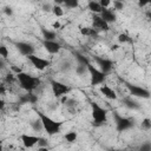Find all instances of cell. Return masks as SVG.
<instances>
[{
    "label": "cell",
    "instance_id": "cell-1",
    "mask_svg": "<svg viewBox=\"0 0 151 151\" xmlns=\"http://www.w3.org/2000/svg\"><path fill=\"white\" fill-rule=\"evenodd\" d=\"M15 78L19 81L20 87L27 92H32L40 84V79L38 77H33V76H31L26 72H22V71L19 72L18 74H15Z\"/></svg>",
    "mask_w": 151,
    "mask_h": 151
},
{
    "label": "cell",
    "instance_id": "cell-2",
    "mask_svg": "<svg viewBox=\"0 0 151 151\" xmlns=\"http://www.w3.org/2000/svg\"><path fill=\"white\" fill-rule=\"evenodd\" d=\"M37 114H38V117L40 118V120L42 123L44 131H46V133L48 136H54V134L60 132V129H61V123L60 122H57V120L52 119L51 117L42 113L41 111H37Z\"/></svg>",
    "mask_w": 151,
    "mask_h": 151
},
{
    "label": "cell",
    "instance_id": "cell-3",
    "mask_svg": "<svg viewBox=\"0 0 151 151\" xmlns=\"http://www.w3.org/2000/svg\"><path fill=\"white\" fill-rule=\"evenodd\" d=\"M91 114L93 119L94 126H100L106 123L107 120V110L98 105L97 103H91Z\"/></svg>",
    "mask_w": 151,
    "mask_h": 151
},
{
    "label": "cell",
    "instance_id": "cell-4",
    "mask_svg": "<svg viewBox=\"0 0 151 151\" xmlns=\"http://www.w3.org/2000/svg\"><path fill=\"white\" fill-rule=\"evenodd\" d=\"M113 120L116 124V129L118 132H123L126 131L131 127H133L134 123L132 118H127V117H123L120 116L118 112H113Z\"/></svg>",
    "mask_w": 151,
    "mask_h": 151
},
{
    "label": "cell",
    "instance_id": "cell-5",
    "mask_svg": "<svg viewBox=\"0 0 151 151\" xmlns=\"http://www.w3.org/2000/svg\"><path fill=\"white\" fill-rule=\"evenodd\" d=\"M87 73L90 74L91 78V85H100L104 83V80L106 79V73L101 72L99 68L94 67L91 63L87 64Z\"/></svg>",
    "mask_w": 151,
    "mask_h": 151
},
{
    "label": "cell",
    "instance_id": "cell-6",
    "mask_svg": "<svg viewBox=\"0 0 151 151\" xmlns=\"http://www.w3.org/2000/svg\"><path fill=\"white\" fill-rule=\"evenodd\" d=\"M50 84H51V88H52V92L54 94V97L57 98H60L63 96H65L66 93H68L71 91L70 86L68 85H65L58 80H54V79H51L50 80Z\"/></svg>",
    "mask_w": 151,
    "mask_h": 151
},
{
    "label": "cell",
    "instance_id": "cell-7",
    "mask_svg": "<svg viewBox=\"0 0 151 151\" xmlns=\"http://www.w3.org/2000/svg\"><path fill=\"white\" fill-rule=\"evenodd\" d=\"M125 84H126L127 90L130 91V93L133 97L143 98V99H149L150 98V91L147 88L138 86V85H134V84H130V83H125Z\"/></svg>",
    "mask_w": 151,
    "mask_h": 151
},
{
    "label": "cell",
    "instance_id": "cell-8",
    "mask_svg": "<svg viewBox=\"0 0 151 151\" xmlns=\"http://www.w3.org/2000/svg\"><path fill=\"white\" fill-rule=\"evenodd\" d=\"M93 60L97 63V65L99 66V70L104 73H109L112 67H113V61L109 58H104V57H98V55H94L93 57Z\"/></svg>",
    "mask_w": 151,
    "mask_h": 151
},
{
    "label": "cell",
    "instance_id": "cell-9",
    "mask_svg": "<svg viewBox=\"0 0 151 151\" xmlns=\"http://www.w3.org/2000/svg\"><path fill=\"white\" fill-rule=\"evenodd\" d=\"M27 59L31 61V64L39 71H44L45 68H47L50 66V61L47 59H44V58H40L35 54H29L27 55Z\"/></svg>",
    "mask_w": 151,
    "mask_h": 151
},
{
    "label": "cell",
    "instance_id": "cell-10",
    "mask_svg": "<svg viewBox=\"0 0 151 151\" xmlns=\"http://www.w3.org/2000/svg\"><path fill=\"white\" fill-rule=\"evenodd\" d=\"M14 45H15L17 50L19 51V53H20L21 55L27 57V55H29V54H34L35 48H34V46H33L31 42H27V41H18V42H15Z\"/></svg>",
    "mask_w": 151,
    "mask_h": 151
},
{
    "label": "cell",
    "instance_id": "cell-11",
    "mask_svg": "<svg viewBox=\"0 0 151 151\" xmlns=\"http://www.w3.org/2000/svg\"><path fill=\"white\" fill-rule=\"evenodd\" d=\"M92 27L97 31V32H106L109 31V24L98 14H94L92 17Z\"/></svg>",
    "mask_w": 151,
    "mask_h": 151
},
{
    "label": "cell",
    "instance_id": "cell-12",
    "mask_svg": "<svg viewBox=\"0 0 151 151\" xmlns=\"http://www.w3.org/2000/svg\"><path fill=\"white\" fill-rule=\"evenodd\" d=\"M42 46L50 54H55L61 50V45L55 40H42Z\"/></svg>",
    "mask_w": 151,
    "mask_h": 151
},
{
    "label": "cell",
    "instance_id": "cell-13",
    "mask_svg": "<svg viewBox=\"0 0 151 151\" xmlns=\"http://www.w3.org/2000/svg\"><path fill=\"white\" fill-rule=\"evenodd\" d=\"M39 136H32V134H27V133H22L20 136V140L22 142L24 146L29 149V147H33L34 145H37L38 140H39Z\"/></svg>",
    "mask_w": 151,
    "mask_h": 151
},
{
    "label": "cell",
    "instance_id": "cell-14",
    "mask_svg": "<svg viewBox=\"0 0 151 151\" xmlns=\"http://www.w3.org/2000/svg\"><path fill=\"white\" fill-rule=\"evenodd\" d=\"M99 14H100V17H101L107 24H112V22H114V21L117 20V17H116L114 12L111 11V9H109V8H103Z\"/></svg>",
    "mask_w": 151,
    "mask_h": 151
},
{
    "label": "cell",
    "instance_id": "cell-15",
    "mask_svg": "<svg viewBox=\"0 0 151 151\" xmlns=\"http://www.w3.org/2000/svg\"><path fill=\"white\" fill-rule=\"evenodd\" d=\"M99 91H100V93H101L105 98H107V99H112V100L117 99L116 92H114L110 86H107V85H101L100 88H99Z\"/></svg>",
    "mask_w": 151,
    "mask_h": 151
},
{
    "label": "cell",
    "instance_id": "cell-16",
    "mask_svg": "<svg viewBox=\"0 0 151 151\" xmlns=\"http://www.w3.org/2000/svg\"><path fill=\"white\" fill-rule=\"evenodd\" d=\"M38 100L37 96L33 94L32 92H27V94H24L21 97H19V104L24 105V104H34Z\"/></svg>",
    "mask_w": 151,
    "mask_h": 151
},
{
    "label": "cell",
    "instance_id": "cell-17",
    "mask_svg": "<svg viewBox=\"0 0 151 151\" xmlns=\"http://www.w3.org/2000/svg\"><path fill=\"white\" fill-rule=\"evenodd\" d=\"M123 104L125 107H127L129 110H132V111H136V110H139L140 109V105L138 101H136L132 97H126L123 99Z\"/></svg>",
    "mask_w": 151,
    "mask_h": 151
},
{
    "label": "cell",
    "instance_id": "cell-18",
    "mask_svg": "<svg viewBox=\"0 0 151 151\" xmlns=\"http://www.w3.org/2000/svg\"><path fill=\"white\" fill-rule=\"evenodd\" d=\"M40 31H41V35H42L44 40H55L57 34H55L54 31L47 29L45 27H40Z\"/></svg>",
    "mask_w": 151,
    "mask_h": 151
},
{
    "label": "cell",
    "instance_id": "cell-19",
    "mask_svg": "<svg viewBox=\"0 0 151 151\" xmlns=\"http://www.w3.org/2000/svg\"><path fill=\"white\" fill-rule=\"evenodd\" d=\"M87 8H88L92 13H94V14H99V13L101 12V9H103V7H101V6L99 5V2L96 1V0H90L88 4H87Z\"/></svg>",
    "mask_w": 151,
    "mask_h": 151
},
{
    "label": "cell",
    "instance_id": "cell-20",
    "mask_svg": "<svg viewBox=\"0 0 151 151\" xmlns=\"http://www.w3.org/2000/svg\"><path fill=\"white\" fill-rule=\"evenodd\" d=\"M29 125H31V127H32L35 132H40V131L44 130V127H42V123H41V120H40L39 117H38L37 119H32V120L29 122Z\"/></svg>",
    "mask_w": 151,
    "mask_h": 151
},
{
    "label": "cell",
    "instance_id": "cell-21",
    "mask_svg": "<svg viewBox=\"0 0 151 151\" xmlns=\"http://www.w3.org/2000/svg\"><path fill=\"white\" fill-rule=\"evenodd\" d=\"M73 55H74V58H76V60H77V64L87 65V64L90 63L88 58H87V57H85V55H84L83 53H80V52H74V53H73Z\"/></svg>",
    "mask_w": 151,
    "mask_h": 151
},
{
    "label": "cell",
    "instance_id": "cell-22",
    "mask_svg": "<svg viewBox=\"0 0 151 151\" xmlns=\"http://www.w3.org/2000/svg\"><path fill=\"white\" fill-rule=\"evenodd\" d=\"M80 33L86 37H96L98 32L93 27H80Z\"/></svg>",
    "mask_w": 151,
    "mask_h": 151
},
{
    "label": "cell",
    "instance_id": "cell-23",
    "mask_svg": "<svg viewBox=\"0 0 151 151\" xmlns=\"http://www.w3.org/2000/svg\"><path fill=\"white\" fill-rule=\"evenodd\" d=\"M76 73L79 77H83L87 73V65H81V64H77L76 66Z\"/></svg>",
    "mask_w": 151,
    "mask_h": 151
},
{
    "label": "cell",
    "instance_id": "cell-24",
    "mask_svg": "<svg viewBox=\"0 0 151 151\" xmlns=\"http://www.w3.org/2000/svg\"><path fill=\"white\" fill-rule=\"evenodd\" d=\"M77 138H78V134H77V132H74V131H70V132H67V133L65 134V140H66L67 143H74V142L77 140Z\"/></svg>",
    "mask_w": 151,
    "mask_h": 151
},
{
    "label": "cell",
    "instance_id": "cell-25",
    "mask_svg": "<svg viewBox=\"0 0 151 151\" xmlns=\"http://www.w3.org/2000/svg\"><path fill=\"white\" fill-rule=\"evenodd\" d=\"M52 13L55 15V17H63L64 15V9L60 7V5H53L52 6Z\"/></svg>",
    "mask_w": 151,
    "mask_h": 151
},
{
    "label": "cell",
    "instance_id": "cell-26",
    "mask_svg": "<svg viewBox=\"0 0 151 151\" xmlns=\"http://www.w3.org/2000/svg\"><path fill=\"white\" fill-rule=\"evenodd\" d=\"M38 149L40 150V151H44V150H46L47 147H48V142L45 139V138H42V137H40L39 138V140H38Z\"/></svg>",
    "mask_w": 151,
    "mask_h": 151
},
{
    "label": "cell",
    "instance_id": "cell-27",
    "mask_svg": "<svg viewBox=\"0 0 151 151\" xmlns=\"http://www.w3.org/2000/svg\"><path fill=\"white\" fill-rule=\"evenodd\" d=\"M118 41H119L120 44H126V42H131L132 39H131L126 33H120V34L118 35Z\"/></svg>",
    "mask_w": 151,
    "mask_h": 151
},
{
    "label": "cell",
    "instance_id": "cell-28",
    "mask_svg": "<svg viewBox=\"0 0 151 151\" xmlns=\"http://www.w3.org/2000/svg\"><path fill=\"white\" fill-rule=\"evenodd\" d=\"M63 4L68 8H76L79 4V0H64Z\"/></svg>",
    "mask_w": 151,
    "mask_h": 151
},
{
    "label": "cell",
    "instance_id": "cell-29",
    "mask_svg": "<svg viewBox=\"0 0 151 151\" xmlns=\"http://www.w3.org/2000/svg\"><path fill=\"white\" fill-rule=\"evenodd\" d=\"M140 126H142V129L145 130V131L151 130V119H150V118H145V119H143Z\"/></svg>",
    "mask_w": 151,
    "mask_h": 151
},
{
    "label": "cell",
    "instance_id": "cell-30",
    "mask_svg": "<svg viewBox=\"0 0 151 151\" xmlns=\"http://www.w3.org/2000/svg\"><path fill=\"white\" fill-rule=\"evenodd\" d=\"M71 68H72V65H71V63H70L68 60H64L63 64L60 65V70H61L63 72H68Z\"/></svg>",
    "mask_w": 151,
    "mask_h": 151
},
{
    "label": "cell",
    "instance_id": "cell-31",
    "mask_svg": "<svg viewBox=\"0 0 151 151\" xmlns=\"http://www.w3.org/2000/svg\"><path fill=\"white\" fill-rule=\"evenodd\" d=\"M0 57H2L4 59H7L8 58V48L4 44L0 45Z\"/></svg>",
    "mask_w": 151,
    "mask_h": 151
},
{
    "label": "cell",
    "instance_id": "cell-32",
    "mask_svg": "<svg viewBox=\"0 0 151 151\" xmlns=\"http://www.w3.org/2000/svg\"><path fill=\"white\" fill-rule=\"evenodd\" d=\"M113 7L117 11H122L124 8V2L123 1H116V0H113Z\"/></svg>",
    "mask_w": 151,
    "mask_h": 151
},
{
    "label": "cell",
    "instance_id": "cell-33",
    "mask_svg": "<svg viewBox=\"0 0 151 151\" xmlns=\"http://www.w3.org/2000/svg\"><path fill=\"white\" fill-rule=\"evenodd\" d=\"M41 9H42L44 12L50 13V12H52V5H50L48 2H44L42 6H41Z\"/></svg>",
    "mask_w": 151,
    "mask_h": 151
},
{
    "label": "cell",
    "instance_id": "cell-34",
    "mask_svg": "<svg viewBox=\"0 0 151 151\" xmlns=\"http://www.w3.org/2000/svg\"><path fill=\"white\" fill-rule=\"evenodd\" d=\"M2 11H4V13H5L7 17H12V15H13V9H12V7H9V6H5Z\"/></svg>",
    "mask_w": 151,
    "mask_h": 151
},
{
    "label": "cell",
    "instance_id": "cell-35",
    "mask_svg": "<svg viewBox=\"0 0 151 151\" xmlns=\"http://www.w3.org/2000/svg\"><path fill=\"white\" fill-rule=\"evenodd\" d=\"M98 2L103 8H107L111 5V0H98Z\"/></svg>",
    "mask_w": 151,
    "mask_h": 151
},
{
    "label": "cell",
    "instance_id": "cell-36",
    "mask_svg": "<svg viewBox=\"0 0 151 151\" xmlns=\"http://www.w3.org/2000/svg\"><path fill=\"white\" fill-rule=\"evenodd\" d=\"M14 79H15V77H14V74L13 73H9V74H7L6 77H5V81L6 83H13L14 81Z\"/></svg>",
    "mask_w": 151,
    "mask_h": 151
},
{
    "label": "cell",
    "instance_id": "cell-37",
    "mask_svg": "<svg viewBox=\"0 0 151 151\" xmlns=\"http://www.w3.org/2000/svg\"><path fill=\"white\" fill-rule=\"evenodd\" d=\"M66 101H67V99H66ZM76 106H77V101H74V100H68L67 101L68 110H72V107H76Z\"/></svg>",
    "mask_w": 151,
    "mask_h": 151
},
{
    "label": "cell",
    "instance_id": "cell-38",
    "mask_svg": "<svg viewBox=\"0 0 151 151\" xmlns=\"http://www.w3.org/2000/svg\"><path fill=\"white\" fill-rule=\"evenodd\" d=\"M150 1L151 0H138V6L139 7H145L146 5L150 4Z\"/></svg>",
    "mask_w": 151,
    "mask_h": 151
},
{
    "label": "cell",
    "instance_id": "cell-39",
    "mask_svg": "<svg viewBox=\"0 0 151 151\" xmlns=\"http://www.w3.org/2000/svg\"><path fill=\"white\" fill-rule=\"evenodd\" d=\"M140 150H142V151H150V150H151V144H150V143H146V144L142 145Z\"/></svg>",
    "mask_w": 151,
    "mask_h": 151
},
{
    "label": "cell",
    "instance_id": "cell-40",
    "mask_svg": "<svg viewBox=\"0 0 151 151\" xmlns=\"http://www.w3.org/2000/svg\"><path fill=\"white\" fill-rule=\"evenodd\" d=\"M6 59H4L2 57H0V71H2L5 67H6Z\"/></svg>",
    "mask_w": 151,
    "mask_h": 151
},
{
    "label": "cell",
    "instance_id": "cell-41",
    "mask_svg": "<svg viewBox=\"0 0 151 151\" xmlns=\"http://www.w3.org/2000/svg\"><path fill=\"white\" fill-rule=\"evenodd\" d=\"M11 68H12L13 72H15V74H18L19 72H21V68H20V67H17V66H14V65H12Z\"/></svg>",
    "mask_w": 151,
    "mask_h": 151
},
{
    "label": "cell",
    "instance_id": "cell-42",
    "mask_svg": "<svg viewBox=\"0 0 151 151\" xmlns=\"http://www.w3.org/2000/svg\"><path fill=\"white\" fill-rule=\"evenodd\" d=\"M5 93H6V87H5V85H0V94L4 96Z\"/></svg>",
    "mask_w": 151,
    "mask_h": 151
},
{
    "label": "cell",
    "instance_id": "cell-43",
    "mask_svg": "<svg viewBox=\"0 0 151 151\" xmlns=\"http://www.w3.org/2000/svg\"><path fill=\"white\" fill-rule=\"evenodd\" d=\"M5 109V100L4 99H0V111Z\"/></svg>",
    "mask_w": 151,
    "mask_h": 151
},
{
    "label": "cell",
    "instance_id": "cell-44",
    "mask_svg": "<svg viewBox=\"0 0 151 151\" xmlns=\"http://www.w3.org/2000/svg\"><path fill=\"white\" fill-rule=\"evenodd\" d=\"M53 28H60V24L58 22V21H55V22H53Z\"/></svg>",
    "mask_w": 151,
    "mask_h": 151
},
{
    "label": "cell",
    "instance_id": "cell-45",
    "mask_svg": "<svg viewBox=\"0 0 151 151\" xmlns=\"http://www.w3.org/2000/svg\"><path fill=\"white\" fill-rule=\"evenodd\" d=\"M118 48H119L118 45H112V46H111V50H112V51H117Z\"/></svg>",
    "mask_w": 151,
    "mask_h": 151
},
{
    "label": "cell",
    "instance_id": "cell-46",
    "mask_svg": "<svg viewBox=\"0 0 151 151\" xmlns=\"http://www.w3.org/2000/svg\"><path fill=\"white\" fill-rule=\"evenodd\" d=\"M53 1H54V2H55V5H61V4H63V1H64V0H53Z\"/></svg>",
    "mask_w": 151,
    "mask_h": 151
},
{
    "label": "cell",
    "instance_id": "cell-47",
    "mask_svg": "<svg viewBox=\"0 0 151 151\" xmlns=\"http://www.w3.org/2000/svg\"><path fill=\"white\" fill-rule=\"evenodd\" d=\"M1 150H2V142L0 140V151H1Z\"/></svg>",
    "mask_w": 151,
    "mask_h": 151
},
{
    "label": "cell",
    "instance_id": "cell-48",
    "mask_svg": "<svg viewBox=\"0 0 151 151\" xmlns=\"http://www.w3.org/2000/svg\"><path fill=\"white\" fill-rule=\"evenodd\" d=\"M116 1H123V0H116Z\"/></svg>",
    "mask_w": 151,
    "mask_h": 151
}]
</instances>
